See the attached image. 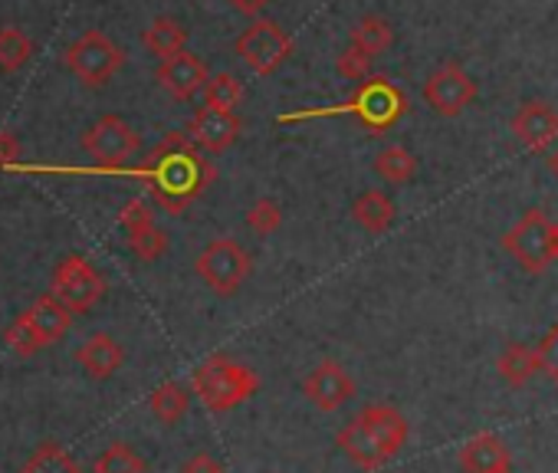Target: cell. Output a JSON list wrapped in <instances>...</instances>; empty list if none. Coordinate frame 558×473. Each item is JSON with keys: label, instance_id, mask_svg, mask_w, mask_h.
<instances>
[{"label": "cell", "instance_id": "obj_27", "mask_svg": "<svg viewBox=\"0 0 558 473\" xmlns=\"http://www.w3.org/2000/svg\"><path fill=\"white\" fill-rule=\"evenodd\" d=\"M246 89L233 73H217L207 80L204 86V106L207 109H220V112H236V106L243 102Z\"/></svg>", "mask_w": 558, "mask_h": 473}, {"label": "cell", "instance_id": "obj_28", "mask_svg": "<svg viewBox=\"0 0 558 473\" xmlns=\"http://www.w3.org/2000/svg\"><path fill=\"white\" fill-rule=\"evenodd\" d=\"M145 470H148L145 457L132 444H122V440L109 444L93 463V473H145Z\"/></svg>", "mask_w": 558, "mask_h": 473}, {"label": "cell", "instance_id": "obj_9", "mask_svg": "<svg viewBox=\"0 0 558 473\" xmlns=\"http://www.w3.org/2000/svg\"><path fill=\"white\" fill-rule=\"evenodd\" d=\"M424 99L427 106L444 116V119H457L466 112V106L476 99V83L473 76L460 66V63H440L427 80H424Z\"/></svg>", "mask_w": 558, "mask_h": 473}, {"label": "cell", "instance_id": "obj_2", "mask_svg": "<svg viewBox=\"0 0 558 473\" xmlns=\"http://www.w3.org/2000/svg\"><path fill=\"white\" fill-rule=\"evenodd\" d=\"M191 391L204 401L207 411L227 414V411L246 404L259 391V375L246 362H236V359L217 352L194 368Z\"/></svg>", "mask_w": 558, "mask_h": 473}, {"label": "cell", "instance_id": "obj_4", "mask_svg": "<svg viewBox=\"0 0 558 473\" xmlns=\"http://www.w3.org/2000/svg\"><path fill=\"white\" fill-rule=\"evenodd\" d=\"M194 274L201 277V283L217 293V296H233L253 274V257L250 251L233 241V237H217L210 241L197 260H194Z\"/></svg>", "mask_w": 558, "mask_h": 473}, {"label": "cell", "instance_id": "obj_16", "mask_svg": "<svg viewBox=\"0 0 558 473\" xmlns=\"http://www.w3.org/2000/svg\"><path fill=\"white\" fill-rule=\"evenodd\" d=\"M76 362H80V368H83L89 378L106 381V378H112V375L122 368L125 349H122L109 332H93V336L76 349Z\"/></svg>", "mask_w": 558, "mask_h": 473}, {"label": "cell", "instance_id": "obj_22", "mask_svg": "<svg viewBox=\"0 0 558 473\" xmlns=\"http://www.w3.org/2000/svg\"><path fill=\"white\" fill-rule=\"evenodd\" d=\"M142 44H145V50H148L158 63H165V60L184 53V47H187V31H184V24L174 21V17H155V21L145 27Z\"/></svg>", "mask_w": 558, "mask_h": 473}, {"label": "cell", "instance_id": "obj_19", "mask_svg": "<svg viewBox=\"0 0 558 473\" xmlns=\"http://www.w3.org/2000/svg\"><path fill=\"white\" fill-rule=\"evenodd\" d=\"M352 217H355V223H359L362 230H368V233H385V230L395 223L398 207H395L391 194H385L381 187H368V191H362V194L355 197Z\"/></svg>", "mask_w": 558, "mask_h": 473}, {"label": "cell", "instance_id": "obj_17", "mask_svg": "<svg viewBox=\"0 0 558 473\" xmlns=\"http://www.w3.org/2000/svg\"><path fill=\"white\" fill-rule=\"evenodd\" d=\"M457 460H460V470L463 473H493V470L512 466L506 440L499 434H493V430H483V434L470 437L460 447V457Z\"/></svg>", "mask_w": 558, "mask_h": 473}, {"label": "cell", "instance_id": "obj_39", "mask_svg": "<svg viewBox=\"0 0 558 473\" xmlns=\"http://www.w3.org/2000/svg\"><path fill=\"white\" fill-rule=\"evenodd\" d=\"M548 171H551V174L558 178V148H555V151L548 155Z\"/></svg>", "mask_w": 558, "mask_h": 473}, {"label": "cell", "instance_id": "obj_29", "mask_svg": "<svg viewBox=\"0 0 558 473\" xmlns=\"http://www.w3.org/2000/svg\"><path fill=\"white\" fill-rule=\"evenodd\" d=\"M34 57V44L24 31L17 27H0V70L4 73H17L31 63Z\"/></svg>", "mask_w": 558, "mask_h": 473}, {"label": "cell", "instance_id": "obj_30", "mask_svg": "<svg viewBox=\"0 0 558 473\" xmlns=\"http://www.w3.org/2000/svg\"><path fill=\"white\" fill-rule=\"evenodd\" d=\"M129 247H132V254H135L138 260L155 264V260L168 251V233H165L158 223H148V227L129 233Z\"/></svg>", "mask_w": 558, "mask_h": 473}, {"label": "cell", "instance_id": "obj_36", "mask_svg": "<svg viewBox=\"0 0 558 473\" xmlns=\"http://www.w3.org/2000/svg\"><path fill=\"white\" fill-rule=\"evenodd\" d=\"M181 473H223V463L201 450V453H194V457H187L181 463Z\"/></svg>", "mask_w": 558, "mask_h": 473}, {"label": "cell", "instance_id": "obj_35", "mask_svg": "<svg viewBox=\"0 0 558 473\" xmlns=\"http://www.w3.org/2000/svg\"><path fill=\"white\" fill-rule=\"evenodd\" d=\"M538 355H542V372L558 385V323L548 329V336L535 345Z\"/></svg>", "mask_w": 558, "mask_h": 473}, {"label": "cell", "instance_id": "obj_26", "mask_svg": "<svg viewBox=\"0 0 558 473\" xmlns=\"http://www.w3.org/2000/svg\"><path fill=\"white\" fill-rule=\"evenodd\" d=\"M21 473H83V466H80V460L70 450H63L60 444L47 440V444H40L27 457Z\"/></svg>", "mask_w": 558, "mask_h": 473}, {"label": "cell", "instance_id": "obj_10", "mask_svg": "<svg viewBox=\"0 0 558 473\" xmlns=\"http://www.w3.org/2000/svg\"><path fill=\"white\" fill-rule=\"evenodd\" d=\"M355 378L349 375V368L336 359H323L306 378H303V395L310 398V404H316L319 411H339L345 408V401L355 398Z\"/></svg>", "mask_w": 558, "mask_h": 473}, {"label": "cell", "instance_id": "obj_15", "mask_svg": "<svg viewBox=\"0 0 558 473\" xmlns=\"http://www.w3.org/2000/svg\"><path fill=\"white\" fill-rule=\"evenodd\" d=\"M243 125L236 119V112H220V109H207L201 106L187 125V135L191 142L201 148V151H210V155H220L227 151L236 138H240Z\"/></svg>", "mask_w": 558, "mask_h": 473}, {"label": "cell", "instance_id": "obj_12", "mask_svg": "<svg viewBox=\"0 0 558 473\" xmlns=\"http://www.w3.org/2000/svg\"><path fill=\"white\" fill-rule=\"evenodd\" d=\"M359 421L365 424L368 437L375 440V447L381 450V457H385L388 463L404 450V444H408V437H411L408 417H404L398 408H391V404H368V408L359 411Z\"/></svg>", "mask_w": 558, "mask_h": 473}, {"label": "cell", "instance_id": "obj_3", "mask_svg": "<svg viewBox=\"0 0 558 473\" xmlns=\"http://www.w3.org/2000/svg\"><path fill=\"white\" fill-rule=\"evenodd\" d=\"M502 251L529 274L542 277L558 260V223L542 210L529 207L506 233H502Z\"/></svg>", "mask_w": 558, "mask_h": 473}, {"label": "cell", "instance_id": "obj_34", "mask_svg": "<svg viewBox=\"0 0 558 473\" xmlns=\"http://www.w3.org/2000/svg\"><path fill=\"white\" fill-rule=\"evenodd\" d=\"M119 223L125 227V233H132V230H142V227L155 223V214H151L148 201H142V197H132V201H129V204L119 210Z\"/></svg>", "mask_w": 558, "mask_h": 473}, {"label": "cell", "instance_id": "obj_13", "mask_svg": "<svg viewBox=\"0 0 558 473\" xmlns=\"http://www.w3.org/2000/svg\"><path fill=\"white\" fill-rule=\"evenodd\" d=\"M155 80H158V86H161L171 99L184 102V99H194L197 93H204L210 73H207V66H204L201 57H194V53L184 50V53H178V57L158 63Z\"/></svg>", "mask_w": 558, "mask_h": 473}, {"label": "cell", "instance_id": "obj_11", "mask_svg": "<svg viewBox=\"0 0 558 473\" xmlns=\"http://www.w3.org/2000/svg\"><path fill=\"white\" fill-rule=\"evenodd\" d=\"M515 142L529 151H545L558 138V109L545 99H525L512 122H509Z\"/></svg>", "mask_w": 558, "mask_h": 473}, {"label": "cell", "instance_id": "obj_20", "mask_svg": "<svg viewBox=\"0 0 558 473\" xmlns=\"http://www.w3.org/2000/svg\"><path fill=\"white\" fill-rule=\"evenodd\" d=\"M496 372L509 388H525L542 372V355H538V349H529L522 342H509L502 349V355L496 359Z\"/></svg>", "mask_w": 558, "mask_h": 473}, {"label": "cell", "instance_id": "obj_37", "mask_svg": "<svg viewBox=\"0 0 558 473\" xmlns=\"http://www.w3.org/2000/svg\"><path fill=\"white\" fill-rule=\"evenodd\" d=\"M21 158V142L11 132H0V168H8Z\"/></svg>", "mask_w": 558, "mask_h": 473}, {"label": "cell", "instance_id": "obj_14", "mask_svg": "<svg viewBox=\"0 0 558 473\" xmlns=\"http://www.w3.org/2000/svg\"><path fill=\"white\" fill-rule=\"evenodd\" d=\"M349 112H355L362 119V125H368L372 132H381L404 116V96L395 86L375 80L352 99Z\"/></svg>", "mask_w": 558, "mask_h": 473}, {"label": "cell", "instance_id": "obj_32", "mask_svg": "<svg viewBox=\"0 0 558 473\" xmlns=\"http://www.w3.org/2000/svg\"><path fill=\"white\" fill-rule=\"evenodd\" d=\"M4 342H8V349H11L17 359H34L40 349H47V345H44V339L34 332V326L24 319V313H21V316H17L11 326H8V332H4Z\"/></svg>", "mask_w": 558, "mask_h": 473}, {"label": "cell", "instance_id": "obj_8", "mask_svg": "<svg viewBox=\"0 0 558 473\" xmlns=\"http://www.w3.org/2000/svg\"><path fill=\"white\" fill-rule=\"evenodd\" d=\"M236 53L240 60L256 73V76H272L293 53V40L287 31L272 21H253L240 37H236Z\"/></svg>", "mask_w": 558, "mask_h": 473}, {"label": "cell", "instance_id": "obj_1", "mask_svg": "<svg viewBox=\"0 0 558 473\" xmlns=\"http://www.w3.org/2000/svg\"><path fill=\"white\" fill-rule=\"evenodd\" d=\"M214 174H217L214 165L184 135L165 138L151 151V158L138 168V178L148 181L155 201L168 214H181L191 201H197L201 191L214 181Z\"/></svg>", "mask_w": 558, "mask_h": 473}, {"label": "cell", "instance_id": "obj_18", "mask_svg": "<svg viewBox=\"0 0 558 473\" xmlns=\"http://www.w3.org/2000/svg\"><path fill=\"white\" fill-rule=\"evenodd\" d=\"M24 319H27V323L34 326V332L44 339V345L60 342V339L70 332V326H73V313H70L57 296H50V293L37 296V300L24 310Z\"/></svg>", "mask_w": 558, "mask_h": 473}, {"label": "cell", "instance_id": "obj_7", "mask_svg": "<svg viewBox=\"0 0 558 473\" xmlns=\"http://www.w3.org/2000/svg\"><path fill=\"white\" fill-rule=\"evenodd\" d=\"M125 63V53L116 47L112 37L102 31H86L70 50H66V66L70 73L86 83V86H106Z\"/></svg>", "mask_w": 558, "mask_h": 473}, {"label": "cell", "instance_id": "obj_6", "mask_svg": "<svg viewBox=\"0 0 558 473\" xmlns=\"http://www.w3.org/2000/svg\"><path fill=\"white\" fill-rule=\"evenodd\" d=\"M138 132L122 116H102L83 132V151L106 171L125 168L138 155Z\"/></svg>", "mask_w": 558, "mask_h": 473}, {"label": "cell", "instance_id": "obj_5", "mask_svg": "<svg viewBox=\"0 0 558 473\" xmlns=\"http://www.w3.org/2000/svg\"><path fill=\"white\" fill-rule=\"evenodd\" d=\"M50 296H57L70 313H89L106 296V277L83 254H66L53 267Z\"/></svg>", "mask_w": 558, "mask_h": 473}, {"label": "cell", "instance_id": "obj_33", "mask_svg": "<svg viewBox=\"0 0 558 473\" xmlns=\"http://www.w3.org/2000/svg\"><path fill=\"white\" fill-rule=\"evenodd\" d=\"M372 57H365L362 50H355V47H345L342 53H339V60H336V73L342 76V80H365L368 76V70H372Z\"/></svg>", "mask_w": 558, "mask_h": 473}, {"label": "cell", "instance_id": "obj_25", "mask_svg": "<svg viewBox=\"0 0 558 473\" xmlns=\"http://www.w3.org/2000/svg\"><path fill=\"white\" fill-rule=\"evenodd\" d=\"M375 174L391 184H408L417 174V158L404 145H385L375 155Z\"/></svg>", "mask_w": 558, "mask_h": 473}, {"label": "cell", "instance_id": "obj_23", "mask_svg": "<svg viewBox=\"0 0 558 473\" xmlns=\"http://www.w3.org/2000/svg\"><path fill=\"white\" fill-rule=\"evenodd\" d=\"M191 395H194V391H191L187 385H181V381H165V385H158V388L148 395V411L155 414V421L174 427V424L187 414Z\"/></svg>", "mask_w": 558, "mask_h": 473}, {"label": "cell", "instance_id": "obj_31", "mask_svg": "<svg viewBox=\"0 0 558 473\" xmlns=\"http://www.w3.org/2000/svg\"><path fill=\"white\" fill-rule=\"evenodd\" d=\"M246 227H250L256 237H272L279 227H283V207H279L272 197L253 201V207L246 210Z\"/></svg>", "mask_w": 558, "mask_h": 473}, {"label": "cell", "instance_id": "obj_40", "mask_svg": "<svg viewBox=\"0 0 558 473\" xmlns=\"http://www.w3.org/2000/svg\"><path fill=\"white\" fill-rule=\"evenodd\" d=\"M493 473H515L512 466H502V470H493Z\"/></svg>", "mask_w": 558, "mask_h": 473}, {"label": "cell", "instance_id": "obj_38", "mask_svg": "<svg viewBox=\"0 0 558 473\" xmlns=\"http://www.w3.org/2000/svg\"><path fill=\"white\" fill-rule=\"evenodd\" d=\"M227 4H230V11H236L243 17H256L272 4V0H227Z\"/></svg>", "mask_w": 558, "mask_h": 473}, {"label": "cell", "instance_id": "obj_21", "mask_svg": "<svg viewBox=\"0 0 558 473\" xmlns=\"http://www.w3.org/2000/svg\"><path fill=\"white\" fill-rule=\"evenodd\" d=\"M336 447L355 463V466H362V470H381L388 460L381 457V450L375 447V440L368 437V430H365V424L359 421V414L336 434Z\"/></svg>", "mask_w": 558, "mask_h": 473}, {"label": "cell", "instance_id": "obj_24", "mask_svg": "<svg viewBox=\"0 0 558 473\" xmlns=\"http://www.w3.org/2000/svg\"><path fill=\"white\" fill-rule=\"evenodd\" d=\"M391 40H395V34H391V24L385 21V17H378V14H372V17H362L355 27H352V37H349V47H355V50H362L365 57H381L388 47H391Z\"/></svg>", "mask_w": 558, "mask_h": 473}]
</instances>
